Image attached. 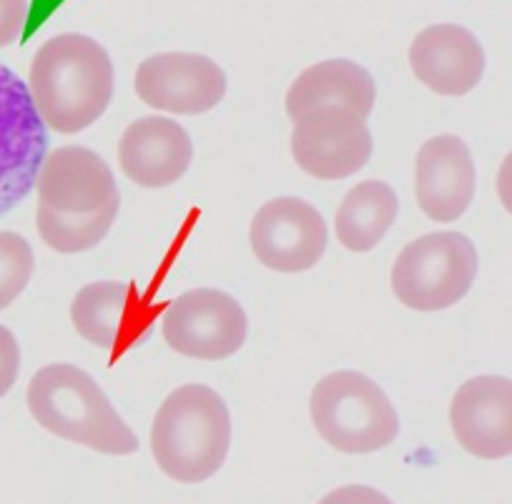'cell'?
Masks as SVG:
<instances>
[{
  "instance_id": "13",
  "label": "cell",
  "mask_w": 512,
  "mask_h": 504,
  "mask_svg": "<svg viewBox=\"0 0 512 504\" xmlns=\"http://www.w3.org/2000/svg\"><path fill=\"white\" fill-rule=\"evenodd\" d=\"M477 171L472 153L452 133L422 143L415 161V196L422 214L437 224H452L475 199Z\"/></svg>"
},
{
  "instance_id": "1",
  "label": "cell",
  "mask_w": 512,
  "mask_h": 504,
  "mask_svg": "<svg viewBox=\"0 0 512 504\" xmlns=\"http://www.w3.org/2000/svg\"><path fill=\"white\" fill-rule=\"evenodd\" d=\"M116 88L111 56L93 38L61 33L36 51L28 91L51 131L78 133L106 113Z\"/></svg>"
},
{
  "instance_id": "4",
  "label": "cell",
  "mask_w": 512,
  "mask_h": 504,
  "mask_svg": "<svg viewBox=\"0 0 512 504\" xmlns=\"http://www.w3.org/2000/svg\"><path fill=\"white\" fill-rule=\"evenodd\" d=\"M314 429L344 454H372L400 434V417L390 397L367 374L342 369L319 379L309 399Z\"/></svg>"
},
{
  "instance_id": "23",
  "label": "cell",
  "mask_w": 512,
  "mask_h": 504,
  "mask_svg": "<svg viewBox=\"0 0 512 504\" xmlns=\"http://www.w3.org/2000/svg\"><path fill=\"white\" fill-rule=\"evenodd\" d=\"M319 504H392L387 494H382L374 487H364V484H347V487H339L334 492H329L327 497Z\"/></svg>"
},
{
  "instance_id": "8",
  "label": "cell",
  "mask_w": 512,
  "mask_h": 504,
  "mask_svg": "<svg viewBox=\"0 0 512 504\" xmlns=\"http://www.w3.org/2000/svg\"><path fill=\"white\" fill-rule=\"evenodd\" d=\"M292 156L317 181H342L367 166L372 133L367 121L347 106H319L294 121Z\"/></svg>"
},
{
  "instance_id": "12",
  "label": "cell",
  "mask_w": 512,
  "mask_h": 504,
  "mask_svg": "<svg viewBox=\"0 0 512 504\" xmlns=\"http://www.w3.org/2000/svg\"><path fill=\"white\" fill-rule=\"evenodd\" d=\"M457 444L480 459L512 454V379L482 374L457 389L450 404Z\"/></svg>"
},
{
  "instance_id": "10",
  "label": "cell",
  "mask_w": 512,
  "mask_h": 504,
  "mask_svg": "<svg viewBox=\"0 0 512 504\" xmlns=\"http://www.w3.org/2000/svg\"><path fill=\"white\" fill-rule=\"evenodd\" d=\"M134 88L149 108L196 116L224 101L226 76L201 53H156L136 68Z\"/></svg>"
},
{
  "instance_id": "6",
  "label": "cell",
  "mask_w": 512,
  "mask_h": 504,
  "mask_svg": "<svg viewBox=\"0 0 512 504\" xmlns=\"http://www.w3.org/2000/svg\"><path fill=\"white\" fill-rule=\"evenodd\" d=\"M161 334L174 352L199 362H221L244 347L249 319L239 301L221 289H191L169 301Z\"/></svg>"
},
{
  "instance_id": "15",
  "label": "cell",
  "mask_w": 512,
  "mask_h": 504,
  "mask_svg": "<svg viewBox=\"0 0 512 504\" xmlns=\"http://www.w3.org/2000/svg\"><path fill=\"white\" fill-rule=\"evenodd\" d=\"M194 143L179 121L144 116L123 131L118 163L128 181L141 189H166L189 171Z\"/></svg>"
},
{
  "instance_id": "14",
  "label": "cell",
  "mask_w": 512,
  "mask_h": 504,
  "mask_svg": "<svg viewBox=\"0 0 512 504\" xmlns=\"http://www.w3.org/2000/svg\"><path fill=\"white\" fill-rule=\"evenodd\" d=\"M38 204L58 214L86 216L118 199L113 171L96 151L63 146L48 153L38 171Z\"/></svg>"
},
{
  "instance_id": "16",
  "label": "cell",
  "mask_w": 512,
  "mask_h": 504,
  "mask_svg": "<svg viewBox=\"0 0 512 504\" xmlns=\"http://www.w3.org/2000/svg\"><path fill=\"white\" fill-rule=\"evenodd\" d=\"M407 58L417 81L437 96H465L485 73L480 41L455 23H437L417 33Z\"/></svg>"
},
{
  "instance_id": "3",
  "label": "cell",
  "mask_w": 512,
  "mask_h": 504,
  "mask_svg": "<svg viewBox=\"0 0 512 504\" xmlns=\"http://www.w3.org/2000/svg\"><path fill=\"white\" fill-rule=\"evenodd\" d=\"M231 414L224 397L206 384H184L159 407L151 452L166 477L181 484L206 482L226 462Z\"/></svg>"
},
{
  "instance_id": "2",
  "label": "cell",
  "mask_w": 512,
  "mask_h": 504,
  "mask_svg": "<svg viewBox=\"0 0 512 504\" xmlns=\"http://www.w3.org/2000/svg\"><path fill=\"white\" fill-rule=\"evenodd\" d=\"M33 419L46 432L93 452L126 457L139 439L103 394L96 379L73 364H48L33 374L26 394Z\"/></svg>"
},
{
  "instance_id": "5",
  "label": "cell",
  "mask_w": 512,
  "mask_h": 504,
  "mask_svg": "<svg viewBox=\"0 0 512 504\" xmlns=\"http://www.w3.org/2000/svg\"><path fill=\"white\" fill-rule=\"evenodd\" d=\"M477 276V249L465 234L435 231L410 241L392 264V294L415 311H442L465 299Z\"/></svg>"
},
{
  "instance_id": "17",
  "label": "cell",
  "mask_w": 512,
  "mask_h": 504,
  "mask_svg": "<svg viewBox=\"0 0 512 504\" xmlns=\"http://www.w3.org/2000/svg\"><path fill=\"white\" fill-rule=\"evenodd\" d=\"M377 86L367 68L354 61H322L309 66L292 81L284 106L292 121L319 106H347L364 121L374 111Z\"/></svg>"
},
{
  "instance_id": "18",
  "label": "cell",
  "mask_w": 512,
  "mask_h": 504,
  "mask_svg": "<svg viewBox=\"0 0 512 504\" xmlns=\"http://www.w3.org/2000/svg\"><path fill=\"white\" fill-rule=\"evenodd\" d=\"M400 214V199L384 181H362L339 204L334 231L344 249L367 254L387 236Z\"/></svg>"
},
{
  "instance_id": "22",
  "label": "cell",
  "mask_w": 512,
  "mask_h": 504,
  "mask_svg": "<svg viewBox=\"0 0 512 504\" xmlns=\"http://www.w3.org/2000/svg\"><path fill=\"white\" fill-rule=\"evenodd\" d=\"M28 18V0H0V48L11 46L23 36Z\"/></svg>"
},
{
  "instance_id": "20",
  "label": "cell",
  "mask_w": 512,
  "mask_h": 504,
  "mask_svg": "<svg viewBox=\"0 0 512 504\" xmlns=\"http://www.w3.org/2000/svg\"><path fill=\"white\" fill-rule=\"evenodd\" d=\"M36 269L31 244L16 231H0V311L26 291Z\"/></svg>"
},
{
  "instance_id": "11",
  "label": "cell",
  "mask_w": 512,
  "mask_h": 504,
  "mask_svg": "<svg viewBox=\"0 0 512 504\" xmlns=\"http://www.w3.org/2000/svg\"><path fill=\"white\" fill-rule=\"evenodd\" d=\"M73 329L98 349L141 344L154 324V306L131 281H93L71 301Z\"/></svg>"
},
{
  "instance_id": "9",
  "label": "cell",
  "mask_w": 512,
  "mask_h": 504,
  "mask_svg": "<svg viewBox=\"0 0 512 504\" xmlns=\"http://www.w3.org/2000/svg\"><path fill=\"white\" fill-rule=\"evenodd\" d=\"M327 241L322 214L294 196L267 201L249 226V244L256 261L279 274L314 269L327 251Z\"/></svg>"
},
{
  "instance_id": "24",
  "label": "cell",
  "mask_w": 512,
  "mask_h": 504,
  "mask_svg": "<svg viewBox=\"0 0 512 504\" xmlns=\"http://www.w3.org/2000/svg\"><path fill=\"white\" fill-rule=\"evenodd\" d=\"M497 196H500L502 206L512 214V151L507 153L505 161L500 163V171H497Z\"/></svg>"
},
{
  "instance_id": "21",
  "label": "cell",
  "mask_w": 512,
  "mask_h": 504,
  "mask_svg": "<svg viewBox=\"0 0 512 504\" xmlns=\"http://www.w3.org/2000/svg\"><path fill=\"white\" fill-rule=\"evenodd\" d=\"M21 374V347L11 329L0 324V399L6 397Z\"/></svg>"
},
{
  "instance_id": "19",
  "label": "cell",
  "mask_w": 512,
  "mask_h": 504,
  "mask_svg": "<svg viewBox=\"0 0 512 504\" xmlns=\"http://www.w3.org/2000/svg\"><path fill=\"white\" fill-rule=\"evenodd\" d=\"M118 209H121V196L86 216L58 214V211L38 204V234H41L43 244L58 254H83V251L96 249L106 239L108 231L116 224Z\"/></svg>"
},
{
  "instance_id": "7",
  "label": "cell",
  "mask_w": 512,
  "mask_h": 504,
  "mask_svg": "<svg viewBox=\"0 0 512 504\" xmlns=\"http://www.w3.org/2000/svg\"><path fill=\"white\" fill-rule=\"evenodd\" d=\"M46 151V123L38 116L31 91L0 63V216L36 189Z\"/></svg>"
}]
</instances>
